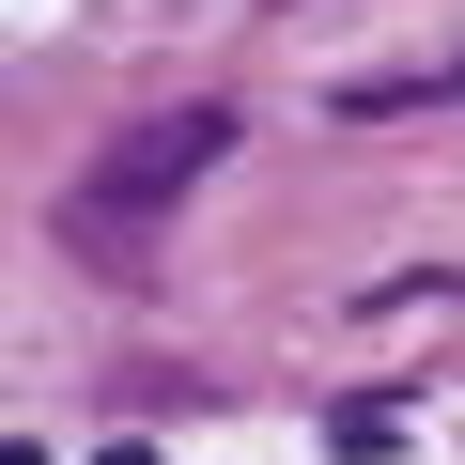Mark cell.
Returning <instances> with one entry per match:
<instances>
[{"label": "cell", "mask_w": 465, "mask_h": 465, "mask_svg": "<svg viewBox=\"0 0 465 465\" xmlns=\"http://www.w3.org/2000/svg\"><path fill=\"white\" fill-rule=\"evenodd\" d=\"M217 140H232V109H171V124H140V140H124V155H109V171H94V186H78V217H94V232H109V217H124V202H155V186H186V171H202V155H217Z\"/></svg>", "instance_id": "1"}, {"label": "cell", "mask_w": 465, "mask_h": 465, "mask_svg": "<svg viewBox=\"0 0 465 465\" xmlns=\"http://www.w3.org/2000/svg\"><path fill=\"white\" fill-rule=\"evenodd\" d=\"M450 78H465V63H450Z\"/></svg>", "instance_id": "2"}]
</instances>
